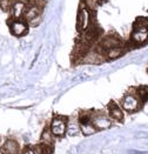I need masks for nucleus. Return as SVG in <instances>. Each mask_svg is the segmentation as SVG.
<instances>
[{
  "mask_svg": "<svg viewBox=\"0 0 148 154\" xmlns=\"http://www.w3.org/2000/svg\"><path fill=\"white\" fill-rule=\"evenodd\" d=\"M26 4L24 19L31 27H37L41 21L46 0H26Z\"/></svg>",
  "mask_w": 148,
  "mask_h": 154,
  "instance_id": "7ed1b4c3",
  "label": "nucleus"
},
{
  "mask_svg": "<svg viewBox=\"0 0 148 154\" xmlns=\"http://www.w3.org/2000/svg\"><path fill=\"white\" fill-rule=\"evenodd\" d=\"M133 92H127L121 99V107L122 109H125L127 113L132 114V113H135V112H139V109H141L143 107V105L141 103L140 99L137 98L136 93L134 92L133 87L131 88Z\"/></svg>",
  "mask_w": 148,
  "mask_h": 154,
  "instance_id": "20e7f679",
  "label": "nucleus"
},
{
  "mask_svg": "<svg viewBox=\"0 0 148 154\" xmlns=\"http://www.w3.org/2000/svg\"><path fill=\"white\" fill-rule=\"evenodd\" d=\"M127 45L131 51L139 50L148 45V17L139 15L134 19Z\"/></svg>",
  "mask_w": 148,
  "mask_h": 154,
  "instance_id": "f257e3e1",
  "label": "nucleus"
},
{
  "mask_svg": "<svg viewBox=\"0 0 148 154\" xmlns=\"http://www.w3.org/2000/svg\"><path fill=\"white\" fill-rule=\"evenodd\" d=\"M95 20H97V10L93 8L87 2V0H80L76 13V23H75L78 34L85 32Z\"/></svg>",
  "mask_w": 148,
  "mask_h": 154,
  "instance_id": "f03ea898",
  "label": "nucleus"
},
{
  "mask_svg": "<svg viewBox=\"0 0 148 154\" xmlns=\"http://www.w3.org/2000/svg\"><path fill=\"white\" fill-rule=\"evenodd\" d=\"M68 116H57L52 119L51 122V133L54 137H63L67 132L68 125Z\"/></svg>",
  "mask_w": 148,
  "mask_h": 154,
  "instance_id": "423d86ee",
  "label": "nucleus"
},
{
  "mask_svg": "<svg viewBox=\"0 0 148 154\" xmlns=\"http://www.w3.org/2000/svg\"><path fill=\"white\" fill-rule=\"evenodd\" d=\"M133 90L136 93L137 98L140 99L142 105L148 103V85H140V86L133 87Z\"/></svg>",
  "mask_w": 148,
  "mask_h": 154,
  "instance_id": "1a4fd4ad",
  "label": "nucleus"
},
{
  "mask_svg": "<svg viewBox=\"0 0 148 154\" xmlns=\"http://www.w3.org/2000/svg\"><path fill=\"white\" fill-rule=\"evenodd\" d=\"M7 26H8V29L11 32V34L17 37V38L25 37L28 33L29 27H31L24 18H19V19L8 18L7 19Z\"/></svg>",
  "mask_w": 148,
  "mask_h": 154,
  "instance_id": "39448f33",
  "label": "nucleus"
},
{
  "mask_svg": "<svg viewBox=\"0 0 148 154\" xmlns=\"http://www.w3.org/2000/svg\"><path fill=\"white\" fill-rule=\"evenodd\" d=\"M14 2H15V0H0V8L4 12L8 13Z\"/></svg>",
  "mask_w": 148,
  "mask_h": 154,
  "instance_id": "9d476101",
  "label": "nucleus"
},
{
  "mask_svg": "<svg viewBox=\"0 0 148 154\" xmlns=\"http://www.w3.org/2000/svg\"><path fill=\"white\" fill-rule=\"evenodd\" d=\"M107 109H108V116L113 120H116L119 122L125 121V114H123L122 109L120 108V106L115 103L114 100H111L107 105Z\"/></svg>",
  "mask_w": 148,
  "mask_h": 154,
  "instance_id": "0eeeda50",
  "label": "nucleus"
},
{
  "mask_svg": "<svg viewBox=\"0 0 148 154\" xmlns=\"http://www.w3.org/2000/svg\"><path fill=\"white\" fill-rule=\"evenodd\" d=\"M26 0H15V2L12 5L10 10V18H24L25 11H26Z\"/></svg>",
  "mask_w": 148,
  "mask_h": 154,
  "instance_id": "6e6552de",
  "label": "nucleus"
},
{
  "mask_svg": "<svg viewBox=\"0 0 148 154\" xmlns=\"http://www.w3.org/2000/svg\"><path fill=\"white\" fill-rule=\"evenodd\" d=\"M146 72H147V74H148V67H147V69H146Z\"/></svg>",
  "mask_w": 148,
  "mask_h": 154,
  "instance_id": "9b49d317",
  "label": "nucleus"
}]
</instances>
